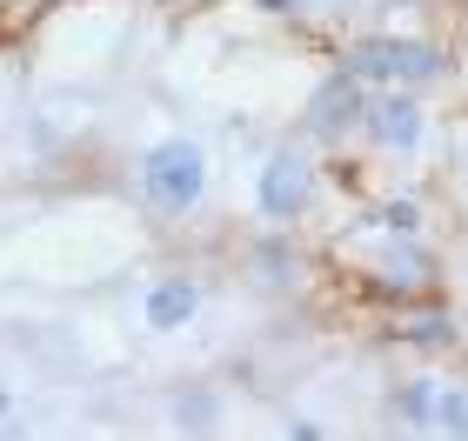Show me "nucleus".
<instances>
[{
    "label": "nucleus",
    "mask_w": 468,
    "mask_h": 441,
    "mask_svg": "<svg viewBox=\"0 0 468 441\" xmlns=\"http://www.w3.org/2000/svg\"><path fill=\"white\" fill-rule=\"evenodd\" d=\"M7 408H14V402H7V388H0V422H7Z\"/></svg>",
    "instance_id": "obj_15"
},
{
    "label": "nucleus",
    "mask_w": 468,
    "mask_h": 441,
    "mask_svg": "<svg viewBox=\"0 0 468 441\" xmlns=\"http://www.w3.org/2000/svg\"><path fill=\"white\" fill-rule=\"evenodd\" d=\"M215 415H221V402H215V394H181V402H175V428H187V435H207V428H215Z\"/></svg>",
    "instance_id": "obj_12"
},
{
    "label": "nucleus",
    "mask_w": 468,
    "mask_h": 441,
    "mask_svg": "<svg viewBox=\"0 0 468 441\" xmlns=\"http://www.w3.org/2000/svg\"><path fill=\"white\" fill-rule=\"evenodd\" d=\"M361 108H368V88L335 68L322 88L302 100V141L308 147H348L361 134Z\"/></svg>",
    "instance_id": "obj_5"
},
{
    "label": "nucleus",
    "mask_w": 468,
    "mask_h": 441,
    "mask_svg": "<svg viewBox=\"0 0 468 441\" xmlns=\"http://www.w3.org/2000/svg\"><path fill=\"white\" fill-rule=\"evenodd\" d=\"M381 161H409L429 141V100L415 88H368V108H361V134Z\"/></svg>",
    "instance_id": "obj_3"
},
{
    "label": "nucleus",
    "mask_w": 468,
    "mask_h": 441,
    "mask_svg": "<svg viewBox=\"0 0 468 441\" xmlns=\"http://www.w3.org/2000/svg\"><path fill=\"white\" fill-rule=\"evenodd\" d=\"M462 60H468V34H462Z\"/></svg>",
    "instance_id": "obj_16"
},
{
    "label": "nucleus",
    "mask_w": 468,
    "mask_h": 441,
    "mask_svg": "<svg viewBox=\"0 0 468 441\" xmlns=\"http://www.w3.org/2000/svg\"><path fill=\"white\" fill-rule=\"evenodd\" d=\"M455 194H462V207H468V128L455 134Z\"/></svg>",
    "instance_id": "obj_13"
},
{
    "label": "nucleus",
    "mask_w": 468,
    "mask_h": 441,
    "mask_svg": "<svg viewBox=\"0 0 468 441\" xmlns=\"http://www.w3.org/2000/svg\"><path fill=\"white\" fill-rule=\"evenodd\" d=\"M355 221L381 227V235H421V227H429V201H421V194H395V201H375V207H361Z\"/></svg>",
    "instance_id": "obj_8"
},
{
    "label": "nucleus",
    "mask_w": 468,
    "mask_h": 441,
    "mask_svg": "<svg viewBox=\"0 0 468 441\" xmlns=\"http://www.w3.org/2000/svg\"><path fill=\"white\" fill-rule=\"evenodd\" d=\"M395 334L409 348H421V354H449V348H462V314L441 301V294H421V301H401V321H395Z\"/></svg>",
    "instance_id": "obj_6"
},
{
    "label": "nucleus",
    "mask_w": 468,
    "mask_h": 441,
    "mask_svg": "<svg viewBox=\"0 0 468 441\" xmlns=\"http://www.w3.org/2000/svg\"><path fill=\"white\" fill-rule=\"evenodd\" d=\"M335 68L355 74L361 88H415L429 94L435 80L455 74V54L429 34H355L335 47Z\"/></svg>",
    "instance_id": "obj_1"
},
{
    "label": "nucleus",
    "mask_w": 468,
    "mask_h": 441,
    "mask_svg": "<svg viewBox=\"0 0 468 441\" xmlns=\"http://www.w3.org/2000/svg\"><path fill=\"white\" fill-rule=\"evenodd\" d=\"M141 314H147V328H187L201 314V288L187 281V275H175V281H154L147 288V301H141Z\"/></svg>",
    "instance_id": "obj_7"
},
{
    "label": "nucleus",
    "mask_w": 468,
    "mask_h": 441,
    "mask_svg": "<svg viewBox=\"0 0 468 441\" xmlns=\"http://www.w3.org/2000/svg\"><path fill=\"white\" fill-rule=\"evenodd\" d=\"M435 388H441L435 374H409V382L395 388V415H401V428H415V435L429 428V415H435Z\"/></svg>",
    "instance_id": "obj_9"
},
{
    "label": "nucleus",
    "mask_w": 468,
    "mask_h": 441,
    "mask_svg": "<svg viewBox=\"0 0 468 441\" xmlns=\"http://www.w3.org/2000/svg\"><path fill=\"white\" fill-rule=\"evenodd\" d=\"M254 275H261L268 288H288L294 281V247L288 241H261L254 247Z\"/></svg>",
    "instance_id": "obj_11"
},
{
    "label": "nucleus",
    "mask_w": 468,
    "mask_h": 441,
    "mask_svg": "<svg viewBox=\"0 0 468 441\" xmlns=\"http://www.w3.org/2000/svg\"><path fill=\"white\" fill-rule=\"evenodd\" d=\"M201 187H207V154L195 141H161L141 154V194L161 207V215H187L201 207Z\"/></svg>",
    "instance_id": "obj_4"
},
{
    "label": "nucleus",
    "mask_w": 468,
    "mask_h": 441,
    "mask_svg": "<svg viewBox=\"0 0 468 441\" xmlns=\"http://www.w3.org/2000/svg\"><path fill=\"white\" fill-rule=\"evenodd\" d=\"M429 428L468 441V388H435V415H429Z\"/></svg>",
    "instance_id": "obj_10"
},
{
    "label": "nucleus",
    "mask_w": 468,
    "mask_h": 441,
    "mask_svg": "<svg viewBox=\"0 0 468 441\" xmlns=\"http://www.w3.org/2000/svg\"><path fill=\"white\" fill-rule=\"evenodd\" d=\"M388 7H409V0H388Z\"/></svg>",
    "instance_id": "obj_17"
},
{
    "label": "nucleus",
    "mask_w": 468,
    "mask_h": 441,
    "mask_svg": "<svg viewBox=\"0 0 468 441\" xmlns=\"http://www.w3.org/2000/svg\"><path fill=\"white\" fill-rule=\"evenodd\" d=\"M314 201H322V167H314L308 141L274 147L261 161V174H254V215L268 227H294V221L314 215Z\"/></svg>",
    "instance_id": "obj_2"
},
{
    "label": "nucleus",
    "mask_w": 468,
    "mask_h": 441,
    "mask_svg": "<svg viewBox=\"0 0 468 441\" xmlns=\"http://www.w3.org/2000/svg\"><path fill=\"white\" fill-rule=\"evenodd\" d=\"M248 7H254V14H302L308 0H248Z\"/></svg>",
    "instance_id": "obj_14"
}]
</instances>
